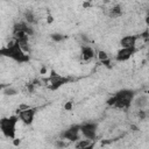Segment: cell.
Returning a JSON list of instances; mask_svg holds the SVG:
<instances>
[{
	"instance_id": "1",
	"label": "cell",
	"mask_w": 149,
	"mask_h": 149,
	"mask_svg": "<svg viewBox=\"0 0 149 149\" xmlns=\"http://www.w3.org/2000/svg\"><path fill=\"white\" fill-rule=\"evenodd\" d=\"M134 95H135L134 91L125 88V90H121L118 93H115L111 99H108L107 104L109 106H113L119 109H127L130 106Z\"/></svg>"
},
{
	"instance_id": "2",
	"label": "cell",
	"mask_w": 149,
	"mask_h": 149,
	"mask_svg": "<svg viewBox=\"0 0 149 149\" xmlns=\"http://www.w3.org/2000/svg\"><path fill=\"white\" fill-rule=\"evenodd\" d=\"M0 55L5 56V57H8V58H12V59H14L15 62H19V63H26V62L29 61L28 54L24 52L15 41L12 42L10 44H8L7 47L0 49Z\"/></svg>"
},
{
	"instance_id": "3",
	"label": "cell",
	"mask_w": 149,
	"mask_h": 149,
	"mask_svg": "<svg viewBox=\"0 0 149 149\" xmlns=\"http://www.w3.org/2000/svg\"><path fill=\"white\" fill-rule=\"evenodd\" d=\"M17 121H19V116L16 115L0 119V130L7 139H12V140L15 139Z\"/></svg>"
},
{
	"instance_id": "4",
	"label": "cell",
	"mask_w": 149,
	"mask_h": 149,
	"mask_svg": "<svg viewBox=\"0 0 149 149\" xmlns=\"http://www.w3.org/2000/svg\"><path fill=\"white\" fill-rule=\"evenodd\" d=\"M79 129H80V134L90 140V141H93L95 137H97V132H98V126L97 123L94 122H86V123H83L79 126Z\"/></svg>"
},
{
	"instance_id": "5",
	"label": "cell",
	"mask_w": 149,
	"mask_h": 149,
	"mask_svg": "<svg viewBox=\"0 0 149 149\" xmlns=\"http://www.w3.org/2000/svg\"><path fill=\"white\" fill-rule=\"evenodd\" d=\"M35 114H36V111L34 108H30L28 106H21L20 109H19V119L26 123V125H31L33 121H34V118H35Z\"/></svg>"
},
{
	"instance_id": "6",
	"label": "cell",
	"mask_w": 149,
	"mask_h": 149,
	"mask_svg": "<svg viewBox=\"0 0 149 149\" xmlns=\"http://www.w3.org/2000/svg\"><path fill=\"white\" fill-rule=\"evenodd\" d=\"M48 80H49V84H50V88L51 90H57V88H59L61 86H63L64 84H66L69 81V79L66 77L61 76V74L55 73V72L51 73V76L48 78Z\"/></svg>"
},
{
	"instance_id": "7",
	"label": "cell",
	"mask_w": 149,
	"mask_h": 149,
	"mask_svg": "<svg viewBox=\"0 0 149 149\" xmlns=\"http://www.w3.org/2000/svg\"><path fill=\"white\" fill-rule=\"evenodd\" d=\"M79 135H80L79 126H72L62 133V139L64 141L68 140L71 142H76L77 140H79Z\"/></svg>"
},
{
	"instance_id": "8",
	"label": "cell",
	"mask_w": 149,
	"mask_h": 149,
	"mask_svg": "<svg viewBox=\"0 0 149 149\" xmlns=\"http://www.w3.org/2000/svg\"><path fill=\"white\" fill-rule=\"evenodd\" d=\"M132 102L134 104V106H135L137 109H146V108L148 107V104H149L148 94L142 93V94H140V95H137V97L134 95Z\"/></svg>"
},
{
	"instance_id": "9",
	"label": "cell",
	"mask_w": 149,
	"mask_h": 149,
	"mask_svg": "<svg viewBox=\"0 0 149 149\" xmlns=\"http://www.w3.org/2000/svg\"><path fill=\"white\" fill-rule=\"evenodd\" d=\"M136 42H137V36H135V35H127V36H123L120 40V45H121V48L135 49Z\"/></svg>"
},
{
	"instance_id": "10",
	"label": "cell",
	"mask_w": 149,
	"mask_h": 149,
	"mask_svg": "<svg viewBox=\"0 0 149 149\" xmlns=\"http://www.w3.org/2000/svg\"><path fill=\"white\" fill-rule=\"evenodd\" d=\"M135 52V49H129V48H121L118 52H116V56H115V59L119 61V62H125L127 59H129L133 54Z\"/></svg>"
},
{
	"instance_id": "11",
	"label": "cell",
	"mask_w": 149,
	"mask_h": 149,
	"mask_svg": "<svg viewBox=\"0 0 149 149\" xmlns=\"http://www.w3.org/2000/svg\"><path fill=\"white\" fill-rule=\"evenodd\" d=\"M121 14H122V10H121V6H119V5H114L108 12V16L112 19L119 17V16H121Z\"/></svg>"
},
{
	"instance_id": "12",
	"label": "cell",
	"mask_w": 149,
	"mask_h": 149,
	"mask_svg": "<svg viewBox=\"0 0 149 149\" xmlns=\"http://www.w3.org/2000/svg\"><path fill=\"white\" fill-rule=\"evenodd\" d=\"M93 56H94V52L90 47H83L81 48V57H83L84 61H88Z\"/></svg>"
},
{
	"instance_id": "13",
	"label": "cell",
	"mask_w": 149,
	"mask_h": 149,
	"mask_svg": "<svg viewBox=\"0 0 149 149\" xmlns=\"http://www.w3.org/2000/svg\"><path fill=\"white\" fill-rule=\"evenodd\" d=\"M92 146V143L90 142V140H77L76 147L77 148H90Z\"/></svg>"
},
{
	"instance_id": "14",
	"label": "cell",
	"mask_w": 149,
	"mask_h": 149,
	"mask_svg": "<svg viewBox=\"0 0 149 149\" xmlns=\"http://www.w3.org/2000/svg\"><path fill=\"white\" fill-rule=\"evenodd\" d=\"M24 19H26V22H28V23H34V22H35V16L33 15V13H31L30 10L26 12Z\"/></svg>"
},
{
	"instance_id": "15",
	"label": "cell",
	"mask_w": 149,
	"mask_h": 149,
	"mask_svg": "<svg viewBox=\"0 0 149 149\" xmlns=\"http://www.w3.org/2000/svg\"><path fill=\"white\" fill-rule=\"evenodd\" d=\"M3 93H5L6 95H14V94L17 93V91H16L15 88H13V87H8V88L3 90Z\"/></svg>"
},
{
	"instance_id": "16",
	"label": "cell",
	"mask_w": 149,
	"mask_h": 149,
	"mask_svg": "<svg viewBox=\"0 0 149 149\" xmlns=\"http://www.w3.org/2000/svg\"><path fill=\"white\" fill-rule=\"evenodd\" d=\"M99 58H100L101 62H104V61L108 59V56H107V54H106L105 51H100V52H99Z\"/></svg>"
},
{
	"instance_id": "17",
	"label": "cell",
	"mask_w": 149,
	"mask_h": 149,
	"mask_svg": "<svg viewBox=\"0 0 149 149\" xmlns=\"http://www.w3.org/2000/svg\"><path fill=\"white\" fill-rule=\"evenodd\" d=\"M64 38V36H62V35H59V34H54L52 35V40H55V41H61V40H63Z\"/></svg>"
},
{
	"instance_id": "18",
	"label": "cell",
	"mask_w": 149,
	"mask_h": 149,
	"mask_svg": "<svg viewBox=\"0 0 149 149\" xmlns=\"http://www.w3.org/2000/svg\"><path fill=\"white\" fill-rule=\"evenodd\" d=\"M56 146H57V147H66L68 143H66V142H61V141H59V142L56 143Z\"/></svg>"
},
{
	"instance_id": "19",
	"label": "cell",
	"mask_w": 149,
	"mask_h": 149,
	"mask_svg": "<svg viewBox=\"0 0 149 149\" xmlns=\"http://www.w3.org/2000/svg\"><path fill=\"white\" fill-rule=\"evenodd\" d=\"M2 88H3V85H2V84H0V92L2 91Z\"/></svg>"
}]
</instances>
